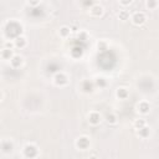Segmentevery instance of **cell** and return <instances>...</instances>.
I'll use <instances>...</instances> for the list:
<instances>
[{"instance_id":"cell-1","label":"cell","mask_w":159,"mask_h":159,"mask_svg":"<svg viewBox=\"0 0 159 159\" xmlns=\"http://www.w3.org/2000/svg\"><path fill=\"white\" fill-rule=\"evenodd\" d=\"M22 153H24V155H25L27 159H32V158H35V157L37 155L39 149H37V147H36L35 144H26V145L24 147Z\"/></svg>"},{"instance_id":"cell-2","label":"cell","mask_w":159,"mask_h":159,"mask_svg":"<svg viewBox=\"0 0 159 159\" xmlns=\"http://www.w3.org/2000/svg\"><path fill=\"white\" fill-rule=\"evenodd\" d=\"M53 82L56 86L58 87H63L68 83V77L63 73V72H57L55 76H53Z\"/></svg>"},{"instance_id":"cell-3","label":"cell","mask_w":159,"mask_h":159,"mask_svg":"<svg viewBox=\"0 0 159 159\" xmlns=\"http://www.w3.org/2000/svg\"><path fill=\"white\" fill-rule=\"evenodd\" d=\"M130 20H132V22H133L135 26H140V25H143V24L145 22L147 17H145L144 12H142V11H137V12H134V14L132 15Z\"/></svg>"},{"instance_id":"cell-4","label":"cell","mask_w":159,"mask_h":159,"mask_svg":"<svg viewBox=\"0 0 159 159\" xmlns=\"http://www.w3.org/2000/svg\"><path fill=\"white\" fill-rule=\"evenodd\" d=\"M89 145H91V140L86 135H82V137L77 138V140H76V147L81 150H86L87 148H89Z\"/></svg>"},{"instance_id":"cell-5","label":"cell","mask_w":159,"mask_h":159,"mask_svg":"<svg viewBox=\"0 0 159 159\" xmlns=\"http://www.w3.org/2000/svg\"><path fill=\"white\" fill-rule=\"evenodd\" d=\"M101 114L98 113V112H91L89 114H88V122H89V124H92V125H98L99 123H101Z\"/></svg>"},{"instance_id":"cell-6","label":"cell","mask_w":159,"mask_h":159,"mask_svg":"<svg viewBox=\"0 0 159 159\" xmlns=\"http://www.w3.org/2000/svg\"><path fill=\"white\" fill-rule=\"evenodd\" d=\"M89 14H91L92 16H94V17H99V16H102V14H103V7H102L99 4H94V5L89 9Z\"/></svg>"},{"instance_id":"cell-7","label":"cell","mask_w":159,"mask_h":159,"mask_svg":"<svg viewBox=\"0 0 159 159\" xmlns=\"http://www.w3.org/2000/svg\"><path fill=\"white\" fill-rule=\"evenodd\" d=\"M138 112L142 113V114H148L149 111H150V104L147 102V101H142L138 103Z\"/></svg>"},{"instance_id":"cell-8","label":"cell","mask_w":159,"mask_h":159,"mask_svg":"<svg viewBox=\"0 0 159 159\" xmlns=\"http://www.w3.org/2000/svg\"><path fill=\"white\" fill-rule=\"evenodd\" d=\"M22 62H24V60L20 55H14V57L10 60V65L12 68H19L22 65Z\"/></svg>"},{"instance_id":"cell-9","label":"cell","mask_w":159,"mask_h":159,"mask_svg":"<svg viewBox=\"0 0 159 159\" xmlns=\"http://www.w3.org/2000/svg\"><path fill=\"white\" fill-rule=\"evenodd\" d=\"M12 149H14V144H12V142H10V140H4L2 143H1V150L4 152V153H11L12 152Z\"/></svg>"},{"instance_id":"cell-10","label":"cell","mask_w":159,"mask_h":159,"mask_svg":"<svg viewBox=\"0 0 159 159\" xmlns=\"http://www.w3.org/2000/svg\"><path fill=\"white\" fill-rule=\"evenodd\" d=\"M26 43H27V41H26V39L24 36H19V37H16L14 40V45H15L16 48H24L26 46Z\"/></svg>"},{"instance_id":"cell-11","label":"cell","mask_w":159,"mask_h":159,"mask_svg":"<svg viewBox=\"0 0 159 159\" xmlns=\"http://www.w3.org/2000/svg\"><path fill=\"white\" fill-rule=\"evenodd\" d=\"M116 96H117L119 99H125V98H128L129 92H128L127 88H124V87H119V88L117 89V92H116Z\"/></svg>"},{"instance_id":"cell-12","label":"cell","mask_w":159,"mask_h":159,"mask_svg":"<svg viewBox=\"0 0 159 159\" xmlns=\"http://www.w3.org/2000/svg\"><path fill=\"white\" fill-rule=\"evenodd\" d=\"M71 27H68V26H61L60 27V31H58V34H60V36L61 37H63V39H67L70 35H71Z\"/></svg>"},{"instance_id":"cell-13","label":"cell","mask_w":159,"mask_h":159,"mask_svg":"<svg viewBox=\"0 0 159 159\" xmlns=\"http://www.w3.org/2000/svg\"><path fill=\"white\" fill-rule=\"evenodd\" d=\"M1 57L2 60H11L14 57V52L10 48H2L1 50Z\"/></svg>"},{"instance_id":"cell-14","label":"cell","mask_w":159,"mask_h":159,"mask_svg":"<svg viewBox=\"0 0 159 159\" xmlns=\"http://www.w3.org/2000/svg\"><path fill=\"white\" fill-rule=\"evenodd\" d=\"M138 135L140 137V138H143V139H145V138H148L149 135H150V128L149 127H143V128H140L139 130H138Z\"/></svg>"},{"instance_id":"cell-15","label":"cell","mask_w":159,"mask_h":159,"mask_svg":"<svg viewBox=\"0 0 159 159\" xmlns=\"http://www.w3.org/2000/svg\"><path fill=\"white\" fill-rule=\"evenodd\" d=\"M93 87H94V83L91 82V81H84V82L82 83V89H83V92H86V93L92 92V91H93Z\"/></svg>"},{"instance_id":"cell-16","label":"cell","mask_w":159,"mask_h":159,"mask_svg":"<svg viewBox=\"0 0 159 159\" xmlns=\"http://www.w3.org/2000/svg\"><path fill=\"white\" fill-rule=\"evenodd\" d=\"M133 125H134V128H135V129H138V130H139L140 128H143V127H145V125H147V122H145V119L139 118V119H135V120H134Z\"/></svg>"},{"instance_id":"cell-17","label":"cell","mask_w":159,"mask_h":159,"mask_svg":"<svg viewBox=\"0 0 159 159\" xmlns=\"http://www.w3.org/2000/svg\"><path fill=\"white\" fill-rule=\"evenodd\" d=\"M118 17H119V20L125 21V20L129 19V12H128L127 10H119V12H118Z\"/></svg>"},{"instance_id":"cell-18","label":"cell","mask_w":159,"mask_h":159,"mask_svg":"<svg viewBox=\"0 0 159 159\" xmlns=\"http://www.w3.org/2000/svg\"><path fill=\"white\" fill-rule=\"evenodd\" d=\"M106 119H107V122H108L109 124H116V123H117V116H116V114H113V113L107 114Z\"/></svg>"},{"instance_id":"cell-19","label":"cell","mask_w":159,"mask_h":159,"mask_svg":"<svg viewBox=\"0 0 159 159\" xmlns=\"http://www.w3.org/2000/svg\"><path fill=\"white\" fill-rule=\"evenodd\" d=\"M145 5H147V7L149 10H153V9H155L158 6V1H155V0H147Z\"/></svg>"},{"instance_id":"cell-20","label":"cell","mask_w":159,"mask_h":159,"mask_svg":"<svg viewBox=\"0 0 159 159\" xmlns=\"http://www.w3.org/2000/svg\"><path fill=\"white\" fill-rule=\"evenodd\" d=\"M97 48H98L101 52H104V51L107 50V42H104V41H99V42L97 43Z\"/></svg>"},{"instance_id":"cell-21","label":"cell","mask_w":159,"mask_h":159,"mask_svg":"<svg viewBox=\"0 0 159 159\" xmlns=\"http://www.w3.org/2000/svg\"><path fill=\"white\" fill-rule=\"evenodd\" d=\"M96 84H97L98 87H102V88H103V87H106L107 82H106V80H104V78H102V77H101V78H97V80H96Z\"/></svg>"},{"instance_id":"cell-22","label":"cell","mask_w":159,"mask_h":159,"mask_svg":"<svg viewBox=\"0 0 159 159\" xmlns=\"http://www.w3.org/2000/svg\"><path fill=\"white\" fill-rule=\"evenodd\" d=\"M87 37H88V35H87V32H86V31H80V32H78V39H80V40L86 41V40H87Z\"/></svg>"},{"instance_id":"cell-23","label":"cell","mask_w":159,"mask_h":159,"mask_svg":"<svg viewBox=\"0 0 159 159\" xmlns=\"http://www.w3.org/2000/svg\"><path fill=\"white\" fill-rule=\"evenodd\" d=\"M119 4L123 5V6H127V5H130L132 4V0H120Z\"/></svg>"},{"instance_id":"cell-24","label":"cell","mask_w":159,"mask_h":159,"mask_svg":"<svg viewBox=\"0 0 159 159\" xmlns=\"http://www.w3.org/2000/svg\"><path fill=\"white\" fill-rule=\"evenodd\" d=\"M12 46H15V45H14V43H11L10 41H6V42H5V45H4V48H10V50H11V48H12Z\"/></svg>"},{"instance_id":"cell-25","label":"cell","mask_w":159,"mask_h":159,"mask_svg":"<svg viewBox=\"0 0 159 159\" xmlns=\"http://www.w3.org/2000/svg\"><path fill=\"white\" fill-rule=\"evenodd\" d=\"M94 4H96V2H93V1H84V2H83V5H84V6H89V9H91Z\"/></svg>"},{"instance_id":"cell-26","label":"cell","mask_w":159,"mask_h":159,"mask_svg":"<svg viewBox=\"0 0 159 159\" xmlns=\"http://www.w3.org/2000/svg\"><path fill=\"white\" fill-rule=\"evenodd\" d=\"M27 4H29V5H31V6H36V5H39L40 2H39V1H29Z\"/></svg>"},{"instance_id":"cell-27","label":"cell","mask_w":159,"mask_h":159,"mask_svg":"<svg viewBox=\"0 0 159 159\" xmlns=\"http://www.w3.org/2000/svg\"><path fill=\"white\" fill-rule=\"evenodd\" d=\"M88 159H99V158H98L97 155H91V157H89Z\"/></svg>"}]
</instances>
